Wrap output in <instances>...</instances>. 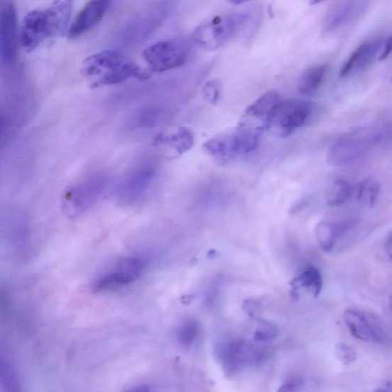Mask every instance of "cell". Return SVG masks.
Listing matches in <instances>:
<instances>
[{
	"instance_id": "4316f807",
	"label": "cell",
	"mask_w": 392,
	"mask_h": 392,
	"mask_svg": "<svg viewBox=\"0 0 392 392\" xmlns=\"http://www.w3.org/2000/svg\"><path fill=\"white\" fill-rule=\"evenodd\" d=\"M277 335H279V329L275 324L266 320L257 321V326L254 334L255 342H269L275 339Z\"/></svg>"
},
{
	"instance_id": "d6986e66",
	"label": "cell",
	"mask_w": 392,
	"mask_h": 392,
	"mask_svg": "<svg viewBox=\"0 0 392 392\" xmlns=\"http://www.w3.org/2000/svg\"><path fill=\"white\" fill-rule=\"evenodd\" d=\"M204 149L219 164L226 165L237 158L232 135L219 136L207 141Z\"/></svg>"
},
{
	"instance_id": "f546056e",
	"label": "cell",
	"mask_w": 392,
	"mask_h": 392,
	"mask_svg": "<svg viewBox=\"0 0 392 392\" xmlns=\"http://www.w3.org/2000/svg\"><path fill=\"white\" fill-rule=\"evenodd\" d=\"M221 94V83L218 80L208 82L203 89V94L205 100L211 104H215Z\"/></svg>"
},
{
	"instance_id": "9a60e30c",
	"label": "cell",
	"mask_w": 392,
	"mask_h": 392,
	"mask_svg": "<svg viewBox=\"0 0 392 392\" xmlns=\"http://www.w3.org/2000/svg\"><path fill=\"white\" fill-rule=\"evenodd\" d=\"M142 269L143 263L138 258H125L119 262L116 271L102 277L95 284L94 289L97 291H108L135 281Z\"/></svg>"
},
{
	"instance_id": "cb8c5ba5",
	"label": "cell",
	"mask_w": 392,
	"mask_h": 392,
	"mask_svg": "<svg viewBox=\"0 0 392 392\" xmlns=\"http://www.w3.org/2000/svg\"><path fill=\"white\" fill-rule=\"evenodd\" d=\"M166 116L165 109L158 105H150L136 114L133 123L138 128L156 127Z\"/></svg>"
},
{
	"instance_id": "ffe728a7",
	"label": "cell",
	"mask_w": 392,
	"mask_h": 392,
	"mask_svg": "<svg viewBox=\"0 0 392 392\" xmlns=\"http://www.w3.org/2000/svg\"><path fill=\"white\" fill-rule=\"evenodd\" d=\"M291 286V295L292 299L298 301V291L304 289L309 290L314 296H318L323 289V279L320 271L315 267H310L299 276L290 282Z\"/></svg>"
},
{
	"instance_id": "2e32d148",
	"label": "cell",
	"mask_w": 392,
	"mask_h": 392,
	"mask_svg": "<svg viewBox=\"0 0 392 392\" xmlns=\"http://www.w3.org/2000/svg\"><path fill=\"white\" fill-rule=\"evenodd\" d=\"M362 0H343L335 6L324 23V30L332 33L340 30L355 20L360 13Z\"/></svg>"
},
{
	"instance_id": "484cf974",
	"label": "cell",
	"mask_w": 392,
	"mask_h": 392,
	"mask_svg": "<svg viewBox=\"0 0 392 392\" xmlns=\"http://www.w3.org/2000/svg\"><path fill=\"white\" fill-rule=\"evenodd\" d=\"M380 186L377 181L369 178L362 181L358 189V200L361 204L373 207L377 202Z\"/></svg>"
},
{
	"instance_id": "9c48e42d",
	"label": "cell",
	"mask_w": 392,
	"mask_h": 392,
	"mask_svg": "<svg viewBox=\"0 0 392 392\" xmlns=\"http://www.w3.org/2000/svg\"><path fill=\"white\" fill-rule=\"evenodd\" d=\"M157 169L152 162H145L132 169L120 181L116 194L118 199L123 204L137 202L151 186L156 179Z\"/></svg>"
},
{
	"instance_id": "d6a6232c",
	"label": "cell",
	"mask_w": 392,
	"mask_h": 392,
	"mask_svg": "<svg viewBox=\"0 0 392 392\" xmlns=\"http://www.w3.org/2000/svg\"><path fill=\"white\" fill-rule=\"evenodd\" d=\"M382 52L379 55V60L380 61L386 60L389 56L391 52V37L388 36L387 39L385 40L383 45L381 47Z\"/></svg>"
},
{
	"instance_id": "6da1fadb",
	"label": "cell",
	"mask_w": 392,
	"mask_h": 392,
	"mask_svg": "<svg viewBox=\"0 0 392 392\" xmlns=\"http://www.w3.org/2000/svg\"><path fill=\"white\" fill-rule=\"evenodd\" d=\"M74 0H53L45 9H35L24 18L21 33V45L32 52L45 42L68 33Z\"/></svg>"
},
{
	"instance_id": "e0dca14e",
	"label": "cell",
	"mask_w": 392,
	"mask_h": 392,
	"mask_svg": "<svg viewBox=\"0 0 392 392\" xmlns=\"http://www.w3.org/2000/svg\"><path fill=\"white\" fill-rule=\"evenodd\" d=\"M194 135L189 129L179 127L173 130L159 133L155 143L174 151L177 156L188 152L194 145Z\"/></svg>"
},
{
	"instance_id": "44dd1931",
	"label": "cell",
	"mask_w": 392,
	"mask_h": 392,
	"mask_svg": "<svg viewBox=\"0 0 392 392\" xmlns=\"http://www.w3.org/2000/svg\"><path fill=\"white\" fill-rule=\"evenodd\" d=\"M328 70L329 66L326 64L315 65L306 69L298 82L299 91L305 95L314 94L326 79Z\"/></svg>"
},
{
	"instance_id": "ac0fdd59",
	"label": "cell",
	"mask_w": 392,
	"mask_h": 392,
	"mask_svg": "<svg viewBox=\"0 0 392 392\" xmlns=\"http://www.w3.org/2000/svg\"><path fill=\"white\" fill-rule=\"evenodd\" d=\"M351 227L350 222L338 224L328 222L320 223L315 227V235L320 250L324 252H332L338 239Z\"/></svg>"
},
{
	"instance_id": "4fadbf2b",
	"label": "cell",
	"mask_w": 392,
	"mask_h": 392,
	"mask_svg": "<svg viewBox=\"0 0 392 392\" xmlns=\"http://www.w3.org/2000/svg\"><path fill=\"white\" fill-rule=\"evenodd\" d=\"M266 128L265 121L244 116L232 135L237 157L247 155L257 148Z\"/></svg>"
},
{
	"instance_id": "4dcf8cb0",
	"label": "cell",
	"mask_w": 392,
	"mask_h": 392,
	"mask_svg": "<svg viewBox=\"0 0 392 392\" xmlns=\"http://www.w3.org/2000/svg\"><path fill=\"white\" fill-rule=\"evenodd\" d=\"M304 386L303 379L298 376H291L286 379L280 386L279 392H293L302 390Z\"/></svg>"
},
{
	"instance_id": "e575fe53",
	"label": "cell",
	"mask_w": 392,
	"mask_h": 392,
	"mask_svg": "<svg viewBox=\"0 0 392 392\" xmlns=\"http://www.w3.org/2000/svg\"><path fill=\"white\" fill-rule=\"evenodd\" d=\"M375 391L379 392V391H391V382H384V383H382L380 386H379Z\"/></svg>"
},
{
	"instance_id": "52a82bcc",
	"label": "cell",
	"mask_w": 392,
	"mask_h": 392,
	"mask_svg": "<svg viewBox=\"0 0 392 392\" xmlns=\"http://www.w3.org/2000/svg\"><path fill=\"white\" fill-rule=\"evenodd\" d=\"M190 47L184 40L162 41L150 45L142 52V58L150 69L164 72L184 66L189 60Z\"/></svg>"
},
{
	"instance_id": "3957f363",
	"label": "cell",
	"mask_w": 392,
	"mask_h": 392,
	"mask_svg": "<svg viewBox=\"0 0 392 392\" xmlns=\"http://www.w3.org/2000/svg\"><path fill=\"white\" fill-rule=\"evenodd\" d=\"M247 13L219 15L198 26L192 34L196 46L206 51H215L222 47L250 21Z\"/></svg>"
},
{
	"instance_id": "83f0119b",
	"label": "cell",
	"mask_w": 392,
	"mask_h": 392,
	"mask_svg": "<svg viewBox=\"0 0 392 392\" xmlns=\"http://www.w3.org/2000/svg\"><path fill=\"white\" fill-rule=\"evenodd\" d=\"M199 332L198 325L195 320H189L183 324L178 331V340L183 345L193 344Z\"/></svg>"
},
{
	"instance_id": "8fae6325",
	"label": "cell",
	"mask_w": 392,
	"mask_h": 392,
	"mask_svg": "<svg viewBox=\"0 0 392 392\" xmlns=\"http://www.w3.org/2000/svg\"><path fill=\"white\" fill-rule=\"evenodd\" d=\"M18 45V18L13 4L0 9V57L7 62L17 59Z\"/></svg>"
},
{
	"instance_id": "277c9868",
	"label": "cell",
	"mask_w": 392,
	"mask_h": 392,
	"mask_svg": "<svg viewBox=\"0 0 392 392\" xmlns=\"http://www.w3.org/2000/svg\"><path fill=\"white\" fill-rule=\"evenodd\" d=\"M215 352L225 374L229 377L239 374L247 366L260 364L263 359V354L259 349L240 338H230L218 342Z\"/></svg>"
},
{
	"instance_id": "30bf717a",
	"label": "cell",
	"mask_w": 392,
	"mask_h": 392,
	"mask_svg": "<svg viewBox=\"0 0 392 392\" xmlns=\"http://www.w3.org/2000/svg\"><path fill=\"white\" fill-rule=\"evenodd\" d=\"M343 318L354 337L379 344L387 342L389 337L385 324L374 315L348 310L344 313Z\"/></svg>"
},
{
	"instance_id": "7c38bea8",
	"label": "cell",
	"mask_w": 392,
	"mask_h": 392,
	"mask_svg": "<svg viewBox=\"0 0 392 392\" xmlns=\"http://www.w3.org/2000/svg\"><path fill=\"white\" fill-rule=\"evenodd\" d=\"M113 1L114 0H89L69 26V39L70 40L78 39L96 27L101 22Z\"/></svg>"
},
{
	"instance_id": "ba28073f",
	"label": "cell",
	"mask_w": 392,
	"mask_h": 392,
	"mask_svg": "<svg viewBox=\"0 0 392 392\" xmlns=\"http://www.w3.org/2000/svg\"><path fill=\"white\" fill-rule=\"evenodd\" d=\"M379 139V133L375 129H360L347 133L337 140L330 149V162L341 164L360 157Z\"/></svg>"
},
{
	"instance_id": "d590c367",
	"label": "cell",
	"mask_w": 392,
	"mask_h": 392,
	"mask_svg": "<svg viewBox=\"0 0 392 392\" xmlns=\"http://www.w3.org/2000/svg\"><path fill=\"white\" fill-rule=\"evenodd\" d=\"M226 1L233 5H241L250 1V0H226Z\"/></svg>"
},
{
	"instance_id": "5bb4252c",
	"label": "cell",
	"mask_w": 392,
	"mask_h": 392,
	"mask_svg": "<svg viewBox=\"0 0 392 392\" xmlns=\"http://www.w3.org/2000/svg\"><path fill=\"white\" fill-rule=\"evenodd\" d=\"M384 41L383 38L379 36L362 43L342 67L340 77L345 78L366 69L374 61Z\"/></svg>"
},
{
	"instance_id": "5b68a950",
	"label": "cell",
	"mask_w": 392,
	"mask_h": 392,
	"mask_svg": "<svg viewBox=\"0 0 392 392\" xmlns=\"http://www.w3.org/2000/svg\"><path fill=\"white\" fill-rule=\"evenodd\" d=\"M108 183L107 177L99 174L69 188L64 196L65 214L75 218L89 211L99 202L108 187Z\"/></svg>"
},
{
	"instance_id": "d4e9b609",
	"label": "cell",
	"mask_w": 392,
	"mask_h": 392,
	"mask_svg": "<svg viewBox=\"0 0 392 392\" xmlns=\"http://www.w3.org/2000/svg\"><path fill=\"white\" fill-rule=\"evenodd\" d=\"M352 188L347 181L337 179L331 184L327 193V202L330 206L346 203L351 197Z\"/></svg>"
},
{
	"instance_id": "8992f818",
	"label": "cell",
	"mask_w": 392,
	"mask_h": 392,
	"mask_svg": "<svg viewBox=\"0 0 392 392\" xmlns=\"http://www.w3.org/2000/svg\"><path fill=\"white\" fill-rule=\"evenodd\" d=\"M311 111V104L301 100L279 101L267 120V130L281 138L291 133L307 122Z\"/></svg>"
},
{
	"instance_id": "836d02e7",
	"label": "cell",
	"mask_w": 392,
	"mask_h": 392,
	"mask_svg": "<svg viewBox=\"0 0 392 392\" xmlns=\"http://www.w3.org/2000/svg\"><path fill=\"white\" fill-rule=\"evenodd\" d=\"M386 252L389 257V259L391 260V252H392V237L391 233H390L386 242Z\"/></svg>"
},
{
	"instance_id": "7402d4cb",
	"label": "cell",
	"mask_w": 392,
	"mask_h": 392,
	"mask_svg": "<svg viewBox=\"0 0 392 392\" xmlns=\"http://www.w3.org/2000/svg\"><path fill=\"white\" fill-rule=\"evenodd\" d=\"M279 101V92L274 90L267 91L247 108L245 116L263 121L267 123V118Z\"/></svg>"
},
{
	"instance_id": "603a6c76",
	"label": "cell",
	"mask_w": 392,
	"mask_h": 392,
	"mask_svg": "<svg viewBox=\"0 0 392 392\" xmlns=\"http://www.w3.org/2000/svg\"><path fill=\"white\" fill-rule=\"evenodd\" d=\"M0 383L8 391H21L20 377L11 359L0 351Z\"/></svg>"
},
{
	"instance_id": "1f68e13d",
	"label": "cell",
	"mask_w": 392,
	"mask_h": 392,
	"mask_svg": "<svg viewBox=\"0 0 392 392\" xmlns=\"http://www.w3.org/2000/svg\"><path fill=\"white\" fill-rule=\"evenodd\" d=\"M262 308V303L259 301L253 299L245 300L242 304L243 310L248 315V317L253 318L255 315Z\"/></svg>"
},
{
	"instance_id": "f1b7e54d",
	"label": "cell",
	"mask_w": 392,
	"mask_h": 392,
	"mask_svg": "<svg viewBox=\"0 0 392 392\" xmlns=\"http://www.w3.org/2000/svg\"><path fill=\"white\" fill-rule=\"evenodd\" d=\"M338 359L343 365L349 366L357 359V354L354 349L346 343L340 342L335 348Z\"/></svg>"
},
{
	"instance_id": "7a4b0ae2",
	"label": "cell",
	"mask_w": 392,
	"mask_h": 392,
	"mask_svg": "<svg viewBox=\"0 0 392 392\" xmlns=\"http://www.w3.org/2000/svg\"><path fill=\"white\" fill-rule=\"evenodd\" d=\"M82 73L92 88L118 84L130 79L145 80L149 74L120 52L106 50L94 54L82 65Z\"/></svg>"
}]
</instances>
